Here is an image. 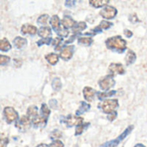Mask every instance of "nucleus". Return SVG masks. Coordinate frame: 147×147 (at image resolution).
I'll return each instance as SVG.
<instances>
[{
    "instance_id": "1",
    "label": "nucleus",
    "mask_w": 147,
    "mask_h": 147,
    "mask_svg": "<svg viewBox=\"0 0 147 147\" xmlns=\"http://www.w3.org/2000/svg\"><path fill=\"white\" fill-rule=\"evenodd\" d=\"M105 44L109 50H112L118 53H122L127 49V41L120 35L113 36L107 39Z\"/></svg>"
},
{
    "instance_id": "2",
    "label": "nucleus",
    "mask_w": 147,
    "mask_h": 147,
    "mask_svg": "<svg viewBox=\"0 0 147 147\" xmlns=\"http://www.w3.org/2000/svg\"><path fill=\"white\" fill-rule=\"evenodd\" d=\"M97 108L104 114H111L119 108V101L117 99H105L98 104Z\"/></svg>"
},
{
    "instance_id": "3",
    "label": "nucleus",
    "mask_w": 147,
    "mask_h": 147,
    "mask_svg": "<svg viewBox=\"0 0 147 147\" xmlns=\"http://www.w3.org/2000/svg\"><path fill=\"white\" fill-rule=\"evenodd\" d=\"M134 127L133 125H130V126L127 127L123 131V133H122L120 136H118L116 139H115V140H110V141H108V142L102 144L100 147H117L119 146V144H120L122 140H124L131 134V132L134 130Z\"/></svg>"
},
{
    "instance_id": "4",
    "label": "nucleus",
    "mask_w": 147,
    "mask_h": 147,
    "mask_svg": "<svg viewBox=\"0 0 147 147\" xmlns=\"http://www.w3.org/2000/svg\"><path fill=\"white\" fill-rule=\"evenodd\" d=\"M98 84H99V86H100V88H101L102 90H103V91L109 90L115 84V81L114 79V76L109 74L108 76L102 78L98 81Z\"/></svg>"
},
{
    "instance_id": "5",
    "label": "nucleus",
    "mask_w": 147,
    "mask_h": 147,
    "mask_svg": "<svg viewBox=\"0 0 147 147\" xmlns=\"http://www.w3.org/2000/svg\"><path fill=\"white\" fill-rule=\"evenodd\" d=\"M112 26H113V23H112V22H108V21H106V20L102 21L98 26H96V28H94L93 29H91L90 32L86 33L85 35L94 36V35H96V34H99V33H102V30H107V29H109V28H111Z\"/></svg>"
},
{
    "instance_id": "6",
    "label": "nucleus",
    "mask_w": 147,
    "mask_h": 147,
    "mask_svg": "<svg viewBox=\"0 0 147 147\" xmlns=\"http://www.w3.org/2000/svg\"><path fill=\"white\" fill-rule=\"evenodd\" d=\"M117 9L110 5H106L101 11H100V16L106 19V20H111L114 19L116 15H117Z\"/></svg>"
},
{
    "instance_id": "7",
    "label": "nucleus",
    "mask_w": 147,
    "mask_h": 147,
    "mask_svg": "<svg viewBox=\"0 0 147 147\" xmlns=\"http://www.w3.org/2000/svg\"><path fill=\"white\" fill-rule=\"evenodd\" d=\"M3 115L7 123L10 124L18 119V113L12 107H6L3 109Z\"/></svg>"
},
{
    "instance_id": "8",
    "label": "nucleus",
    "mask_w": 147,
    "mask_h": 147,
    "mask_svg": "<svg viewBox=\"0 0 147 147\" xmlns=\"http://www.w3.org/2000/svg\"><path fill=\"white\" fill-rule=\"evenodd\" d=\"M84 121V119L82 117H79L78 115H69L68 116H66L65 118L64 122L67 125V127H71L73 126H78L80 123H82Z\"/></svg>"
},
{
    "instance_id": "9",
    "label": "nucleus",
    "mask_w": 147,
    "mask_h": 147,
    "mask_svg": "<svg viewBox=\"0 0 147 147\" xmlns=\"http://www.w3.org/2000/svg\"><path fill=\"white\" fill-rule=\"evenodd\" d=\"M109 71L110 75H122L125 73L124 66L120 63H113L109 66Z\"/></svg>"
},
{
    "instance_id": "10",
    "label": "nucleus",
    "mask_w": 147,
    "mask_h": 147,
    "mask_svg": "<svg viewBox=\"0 0 147 147\" xmlns=\"http://www.w3.org/2000/svg\"><path fill=\"white\" fill-rule=\"evenodd\" d=\"M30 120H31V119H30L28 115H27V116H26V115L22 116L21 119L18 120V121H16V127H17L18 129H20V130H22V131H25V130L28 129L29 127H30V123H31Z\"/></svg>"
},
{
    "instance_id": "11",
    "label": "nucleus",
    "mask_w": 147,
    "mask_h": 147,
    "mask_svg": "<svg viewBox=\"0 0 147 147\" xmlns=\"http://www.w3.org/2000/svg\"><path fill=\"white\" fill-rule=\"evenodd\" d=\"M74 52V46H67L62 49L60 52V57L64 60H69L73 54Z\"/></svg>"
},
{
    "instance_id": "12",
    "label": "nucleus",
    "mask_w": 147,
    "mask_h": 147,
    "mask_svg": "<svg viewBox=\"0 0 147 147\" xmlns=\"http://www.w3.org/2000/svg\"><path fill=\"white\" fill-rule=\"evenodd\" d=\"M96 91L92 89L91 87H85L83 90V94L84 96V99L87 102H92L95 98V96L96 95Z\"/></svg>"
},
{
    "instance_id": "13",
    "label": "nucleus",
    "mask_w": 147,
    "mask_h": 147,
    "mask_svg": "<svg viewBox=\"0 0 147 147\" xmlns=\"http://www.w3.org/2000/svg\"><path fill=\"white\" fill-rule=\"evenodd\" d=\"M47 119L48 118H46V117L42 116L41 115H37L36 116H34V118H32L31 121H32V123L35 127H43L46 126V124L47 122Z\"/></svg>"
},
{
    "instance_id": "14",
    "label": "nucleus",
    "mask_w": 147,
    "mask_h": 147,
    "mask_svg": "<svg viewBox=\"0 0 147 147\" xmlns=\"http://www.w3.org/2000/svg\"><path fill=\"white\" fill-rule=\"evenodd\" d=\"M21 31H22V33L23 34H31V35H34V34H35L37 33V28H36V27H34L33 25L24 24V25H22Z\"/></svg>"
},
{
    "instance_id": "15",
    "label": "nucleus",
    "mask_w": 147,
    "mask_h": 147,
    "mask_svg": "<svg viewBox=\"0 0 147 147\" xmlns=\"http://www.w3.org/2000/svg\"><path fill=\"white\" fill-rule=\"evenodd\" d=\"M75 24H76V22L71 16H65L61 21V25L65 28H72Z\"/></svg>"
},
{
    "instance_id": "16",
    "label": "nucleus",
    "mask_w": 147,
    "mask_h": 147,
    "mask_svg": "<svg viewBox=\"0 0 147 147\" xmlns=\"http://www.w3.org/2000/svg\"><path fill=\"white\" fill-rule=\"evenodd\" d=\"M86 28H87V25L84 22H76V24L73 26L72 31L74 34H78L82 31H84Z\"/></svg>"
},
{
    "instance_id": "17",
    "label": "nucleus",
    "mask_w": 147,
    "mask_h": 147,
    "mask_svg": "<svg viewBox=\"0 0 147 147\" xmlns=\"http://www.w3.org/2000/svg\"><path fill=\"white\" fill-rule=\"evenodd\" d=\"M60 23H61V22H60V20H59V17L57 15H54V16H52V18H51V20H50V24H51L52 28H53L56 32H57L58 30H59V28H61V27H60Z\"/></svg>"
},
{
    "instance_id": "18",
    "label": "nucleus",
    "mask_w": 147,
    "mask_h": 147,
    "mask_svg": "<svg viewBox=\"0 0 147 147\" xmlns=\"http://www.w3.org/2000/svg\"><path fill=\"white\" fill-rule=\"evenodd\" d=\"M116 91L115 90H108V91H102V92H97V97L99 100H105L106 98H109L110 96H113L114 95H115Z\"/></svg>"
},
{
    "instance_id": "19",
    "label": "nucleus",
    "mask_w": 147,
    "mask_h": 147,
    "mask_svg": "<svg viewBox=\"0 0 147 147\" xmlns=\"http://www.w3.org/2000/svg\"><path fill=\"white\" fill-rule=\"evenodd\" d=\"M38 34L40 37L42 38H48L52 35V30L49 27H41L39 31H38Z\"/></svg>"
},
{
    "instance_id": "20",
    "label": "nucleus",
    "mask_w": 147,
    "mask_h": 147,
    "mask_svg": "<svg viewBox=\"0 0 147 147\" xmlns=\"http://www.w3.org/2000/svg\"><path fill=\"white\" fill-rule=\"evenodd\" d=\"M90 109V105L86 103L85 102H80V107L78 108V109L76 112L77 115H81L83 114H84L85 112L89 111Z\"/></svg>"
},
{
    "instance_id": "21",
    "label": "nucleus",
    "mask_w": 147,
    "mask_h": 147,
    "mask_svg": "<svg viewBox=\"0 0 147 147\" xmlns=\"http://www.w3.org/2000/svg\"><path fill=\"white\" fill-rule=\"evenodd\" d=\"M78 41L80 45L90 46L93 43V39L91 36H80V37H78Z\"/></svg>"
},
{
    "instance_id": "22",
    "label": "nucleus",
    "mask_w": 147,
    "mask_h": 147,
    "mask_svg": "<svg viewBox=\"0 0 147 147\" xmlns=\"http://www.w3.org/2000/svg\"><path fill=\"white\" fill-rule=\"evenodd\" d=\"M90 4L94 8H101L103 6H106V4L109 3V0H89Z\"/></svg>"
},
{
    "instance_id": "23",
    "label": "nucleus",
    "mask_w": 147,
    "mask_h": 147,
    "mask_svg": "<svg viewBox=\"0 0 147 147\" xmlns=\"http://www.w3.org/2000/svg\"><path fill=\"white\" fill-rule=\"evenodd\" d=\"M27 43H28L27 40H26L25 38L20 37V36H18V37H16V38H15V40H14V45H15V46H16V48H18V49L22 48L24 46H26V45H27Z\"/></svg>"
},
{
    "instance_id": "24",
    "label": "nucleus",
    "mask_w": 147,
    "mask_h": 147,
    "mask_svg": "<svg viewBox=\"0 0 147 147\" xmlns=\"http://www.w3.org/2000/svg\"><path fill=\"white\" fill-rule=\"evenodd\" d=\"M136 60V54L134 52H133L132 50H128L127 51V56H126V62H127V65H132L135 62Z\"/></svg>"
},
{
    "instance_id": "25",
    "label": "nucleus",
    "mask_w": 147,
    "mask_h": 147,
    "mask_svg": "<svg viewBox=\"0 0 147 147\" xmlns=\"http://www.w3.org/2000/svg\"><path fill=\"white\" fill-rule=\"evenodd\" d=\"M89 125H90V123H83V122L80 123L79 125H78V126L76 127L75 135L78 136V135L82 134L85 131V129L89 127Z\"/></svg>"
},
{
    "instance_id": "26",
    "label": "nucleus",
    "mask_w": 147,
    "mask_h": 147,
    "mask_svg": "<svg viewBox=\"0 0 147 147\" xmlns=\"http://www.w3.org/2000/svg\"><path fill=\"white\" fill-rule=\"evenodd\" d=\"M10 48H11V45L7 39L0 40V50L6 52V51H9Z\"/></svg>"
},
{
    "instance_id": "27",
    "label": "nucleus",
    "mask_w": 147,
    "mask_h": 147,
    "mask_svg": "<svg viewBox=\"0 0 147 147\" xmlns=\"http://www.w3.org/2000/svg\"><path fill=\"white\" fill-rule=\"evenodd\" d=\"M47 60L51 64V65H55L59 61V56L55 53H49L46 56Z\"/></svg>"
},
{
    "instance_id": "28",
    "label": "nucleus",
    "mask_w": 147,
    "mask_h": 147,
    "mask_svg": "<svg viewBox=\"0 0 147 147\" xmlns=\"http://www.w3.org/2000/svg\"><path fill=\"white\" fill-rule=\"evenodd\" d=\"M38 115V109L35 106H30L28 109V111H27V115L32 119L34 118V116H36Z\"/></svg>"
},
{
    "instance_id": "29",
    "label": "nucleus",
    "mask_w": 147,
    "mask_h": 147,
    "mask_svg": "<svg viewBox=\"0 0 147 147\" xmlns=\"http://www.w3.org/2000/svg\"><path fill=\"white\" fill-rule=\"evenodd\" d=\"M40 115L42 116L46 117V118H48V116L50 115V109L47 107V105L45 104V103H43L41 105V108H40Z\"/></svg>"
},
{
    "instance_id": "30",
    "label": "nucleus",
    "mask_w": 147,
    "mask_h": 147,
    "mask_svg": "<svg viewBox=\"0 0 147 147\" xmlns=\"http://www.w3.org/2000/svg\"><path fill=\"white\" fill-rule=\"evenodd\" d=\"M61 87H62V84H61L60 79L59 78H54L53 81V90H56V91H59L61 89Z\"/></svg>"
},
{
    "instance_id": "31",
    "label": "nucleus",
    "mask_w": 147,
    "mask_h": 147,
    "mask_svg": "<svg viewBox=\"0 0 147 147\" xmlns=\"http://www.w3.org/2000/svg\"><path fill=\"white\" fill-rule=\"evenodd\" d=\"M48 19H49V16L45 14V15H41L40 16H39V18L37 19V22L39 24H47V22H48Z\"/></svg>"
},
{
    "instance_id": "32",
    "label": "nucleus",
    "mask_w": 147,
    "mask_h": 147,
    "mask_svg": "<svg viewBox=\"0 0 147 147\" xmlns=\"http://www.w3.org/2000/svg\"><path fill=\"white\" fill-rule=\"evenodd\" d=\"M56 33H57V34H59V36H60V37H67L68 34H69L68 29L65 28H64V27H63V28H60L59 30H58Z\"/></svg>"
},
{
    "instance_id": "33",
    "label": "nucleus",
    "mask_w": 147,
    "mask_h": 147,
    "mask_svg": "<svg viewBox=\"0 0 147 147\" xmlns=\"http://www.w3.org/2000/svg\"><path fill=\"white\" fill-rule=\"evenodd\" d=\"M61 136H62V134H61V132L60 131H59V130H54V131H53L52 133H51V134H50V138L52 139V140H59V138H61Z\"/></svg>"
},
{
    "instance_id": "34",
    "label": "nucleus",
    "mask_w": 147,
    "mask_h": 147,
    "mask_svg": "<svg viewBox=\"0 0 147 147\" xmlns=\"http://www.w3.org/2000/svg\"><path fill=\"white\" fill-rule=\"evenodd\" d=\"M48 147H64V144L63 142H61L59 140H55L53 143H51Z\"/></svg>"
},
{
    "instance_id": "35",
    "label": "nucleus",
    "mask_w": 147,
    "mask_h": 147,
    "mask_svg": "<svg viewBox=\"0 0 147 147\" xmlns=\"http://www.w3.org/2000/svg\"><path fill=\"white\" fill-rule=\"evenodd\" d=\"M9 57L8 56H4V55H0V65H5L7 63H9Z\"/></svg>"
},
{
    "instance_id": "36",
    "label": "nucleus",
    "mask_w": 147,
    "mask_h": 147,
    "mask_svg": "<svg viewBox=\"0 0 147 147\" xmlns=\"http://www.w3.org/2000/svg\"><path fill=\"white\" fill-rule=\"evenodd\" d=\"M52 42V39L50 37L48 38H43V40H40V41H38V45L39 46H41L43 44H49Z\"/></svg>"
},
{
    "instance_id": "37",
    "label": "nucleus",
    "mask_w": 147,
    "mask_h": 147,
    "mask_svg": "<svg viewBox=\"0 0 147 147\" xmlns=\"http://www.w3.org/2000/svg\"><path fill=\"white\" fill-rule=\"evenodd\" d=\"M75 4H76V0H65V5L68 8H71L75 6Z\"/></svg>"
},
{
    "instance_id": "38",
    "label": "nucleus",
    "mask_w": 147,
    "mask_h": 147,
    "mask_svg": "<svg viewBox=\"0 0 147 147\" xmlns=\"http://www.w3.org/2000/svg\"><path fill=\"white\" fill-rule=\"evenodd\" d=\"M116 117H117V112H116V111H115V112H113V113L108 115V120H109V121H115V120L116 119Z\"/></svg>"
},
{
    "instance_id": "39",
    "label": "nucleus",
    "mask_w": 147,
    "mask_h": 147,
    "mask_svg": "<svg viewBox=\"0 0 147 147\" xmlns=\"http://www.w3.org/2000/svg\"><path fill=\"white\" fill-rule=\"evenodd\" d=\"M9 143V140L7 138H0V147H5Z\"/></svg>"
},
{
    "instance_id": "40",
    "label": "nucleus",
    "mask_w": 147,
    "mask_h": 147,
    "mask_svg": "<svg viewBox=\"0 0 147 147\" xmlns=\"http://www.w3.org/2000/svg\"><path fill=\"white\" fill-rule=\"evenodd\" d=\"M61 41H62L61 38H59V37H57V38H55L54 40H52V42H53V46H59V45H60V43H61Z\"/></svg>"
},
{
    "instance_id": "41",
    "label": "nucleus",
    "mask_w": 147,
    "mask_h": 147,
    "mask_svg": "<svg viewBox=\"0 0 147 147\" xmlns=\"http://www.w3.org/2000/svg\"><path fill=\"white\" fill-rule=\"evenodd\" d=\"M49 104H50L51 108L56 109V107H57V101H56V100H51V101L49 102Z\"/></svg>"
},
{
    "instance_id": "42",
    "label": "nucleus",
    "mask_w": 147,
    "mask_h": 147,
    "mask_svg": "<svg viewBox=\"0 0 147 147\" xmlns=\"http://www.w3.org/2000/svg\"><path fill=\"white\" fill-rule=\"evenodd\" d=\"M124 33H125V34H126L127 37H132V35H133V33H132L130 30H127H127H125V31H124Z\"/></svg>"
},
{
    "instance_id": "43",
    "label": "nucleus",
    "mask_w": 147,
    "mask_h": 147,
    "mask_svg": "<svg viewBox=\"0 0 147 147\" xmlns=\"http://www.w3.org/2000/svg\"><path fill=\"white\" fill-rule=\"evenodd\" d=\"M134 147H146V146H144L143 144H140V143H139V144H137V145H135Z\"/></svg>"
},
{
    "instance_id": "44",
    "label": "nucleus",
    "mask_w": 147,
    "mask_h": 147,
    "mask_svg": "<svg viewBox=\"0 0 147 147\" xmlns=\"http://www.w3.org/2000/svg\"><path fill=\"white\" fill-rule=\"evenodd\" d=\"M36 147H48L47 145H45V144H40V145H38Z\"/></svg>"
}]
</instances>
